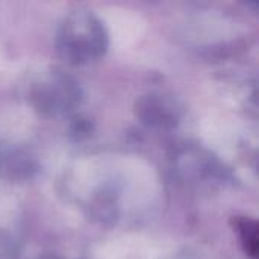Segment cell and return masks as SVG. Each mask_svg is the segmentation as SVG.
Wrapping results in <instances>:
<instances>
[{
  "label": "cell",
  "instance_id": "5",
  "mask_svg": "<svg viewBox=\"0 0 259 259\" xmlns=\"http://www.w3.org/2000/svg\"><path fill=\"white\" fill-rule=\"evenodd\" d=\"M235 229L240 235L246 255L252 259L259 258V229L256 220L249 217H237Z\"/></svg>",
  "mask_w": 259,
  "mask_h": 259
},
{
  "label": "cell",
  "instance_id": "4",
  "mask_svg": "<svg viewBox=\"0 0 259 259\" xmlns=\"http://www.w3.org/2000/svg\"><path fill=\"white\" fill-rule=\"evenodd\" d=\"M36 171L35 161L20 149L0 147V176L8 181H24Z\"/></svg>",
  "mask_w": 259,
  "mask_h": 259
},
{
  "label": "cell",
  "instance_id": "3",
  "mask_svg": "<svg viewBox=\"0 0 259 259\" xmlns=\"http://www.w3.org/2000/svg\"><path fill=\"white\" fill-rule=\"evenodd\" d=\"M135 111L138 118L150 127L171 129L179 120L175 103L161 94H149L141 97L137 102Z\"/></svg>",
  "mask_w": 259,
  "mask_h": 259
},
{
  "label": "cell",
  "instance_id": "1",
  "mask_svg": "<svg viewBox=\"0 0 259 259\" xmlns=\"http://www.w3.org/2000/svg\"><path fill=\"white\" fill-rule=\"evenodd\" d=\"M109 46L103 21L87 9L71 11L56 33L58 55L71 65H85L102 58Z\"/></svg>",
  "mask_w": 259,
  "mask_h": 259
},
{
  "label": "cell",
  "instance_id": "2",
  "mask_svg": "<svg viewBox=\"0 0 259 259\" xmlns=\"http://www.w3.org/2000/svg\"><path fill=\"white\" fill-rule=\"evenodd\" d=\"M29 100L38 112L55 117L73 111L82 100V90L70 74L52 70L32 83Z\"/></svg>",
  "mask_w": 259,
  "mask_h": 259
},
{
  "label": "cell",
  "instance_id": "6",
  "mask_svg": "<svg viewBox=\"0 0 259 259\" xmlns=\"http://www.w3.org/2000/svg\"><path fill=\"white\" fill-rule=\"evenodd\" d=\"M91 131H93V124L90 123V120L80 118V117L76 118V120H73V124H71V129H70L71 137H73L74 140L87 138V137L91 134Z\"/></svg>",
  "mask_w": 259,
  "mask_h": 259
}]
</instances>
